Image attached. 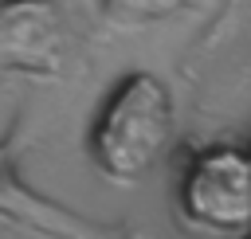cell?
<instances>
[{
	"label": "cell",
	"instance_id": "obj_1",
	"mask_svg": "<svg viewBox=\"0 0 251 239\" xmlns=\"http://www.w3.org/2000/svg\"><path fill=\"white\" fill-rule=\"evenodd\" d=\"M173 129L176 110L169 86L149 71H133L102 102L90 125V157L102 176L129 184L165 157Z\"/></svg>",
	"mask_w": 251,
	"mask_h": 239
},
{
	"label": "cell",
	"instance_id": "obj_2",
	"mask_svg": "<svg viewBox=\"0 0 251 239\" xmlns=\"http://www.w3.org/2000/svg\"><path fill=\"white\" fill-rule=\"evenodd\" d=\"M180 212L208 231L251 227V157L231 145H212L192 157L180 176Z\"/></svg>",
	"mask_w": 251,
	"mask_h": 239
},
{
	"label": "cell",
	"instance_id": "obj_3",
	"mask_svg": "<svg viewBox=\"0 0 251 239\" xmlns=\"http://www.w3.org/2000/svg\"><path fill=\"white\" fill-rule=\"evenodd\" d=\"M67 27L51 0L0 4V67L24 74H55L63 67Z\"/></svg>",
	"mask_w": 251,
	"mask_h": 239
},
{
	"label": "cell",
	"instance_id": "obj_4",
	"mask_svg": "<svg viewBox=\"0 0 251 239\" xmlns=\"http://www.w3.org/2000/svg\"><path fill=\"white\" fill-rule=\"evenodd\" d=\"M0 215L20 223V227H27V231H35V235H47V239H137L126 227L90 223V219L75 215L71 208H59L55 200L31 192L16 172L12 137L0 141Z\"/></svg>",
	"mask_w": 251,
	"mask_h": 239
},
{
	"label": "cell",
	"instance_id": "obj_5",
	"mask_svg": "<svg viewBox=\"0 0 251 239\" xmlns=\"http://www.w3.org/2000/svg\"><path fill=\"white\" fill-rule=\"evenodd\" d=\"M110 12L129 16V20H165L173 12H180L188 0H102Z\"/></svg>",
	"mask_w": 251,
	"mask_h": 239
},
{
	"label": "cell",
	"instance_id": "obj_6",
	"mask_svg": "<svg viewBox=\"0 0 251 239\" xmlns=\"http://www.w3.org/2000/svg\"><path fill=\"white\" fill-rule=\"evenodd\" d=\"M243 239H251V235H243Z\"/></svg>",
	"mask_w": 251,
	"mask_h": 239
},
{
	"label": "cell",
	"instance_id": "obj_7",
	"mask_svg": "<svg viewBox=\"0 0 251 239\" xmlns=\"http://www.w3.org/2000/svg\"><path fill=\"white\" fill-rule=\"evenodd\" d=\"M247 157H251V149H247Z\"/></svg>",
	"mask_w": 251,
	"mask_h": 239
}]
</instances>
